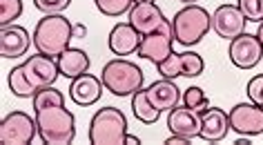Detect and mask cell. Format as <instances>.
<instances>
[{
    "label": "cell",
    "mask_w": 263,
    "mask_h": 145,
    "mask_svg": "<svg viewBox=\"0 0 263 145\" xmlns=\"http://www.w3.org/2000/svg\"><path fill=\"white\" fill-rule=\"evenodd\" d=\"M145 89H147V98L152 101V105L161 112H170V110L179 107V103L183 98L181 89L176 87V83L170 81V78H161V81L152 83Z\"/></svg>",
    "instance_id": "19"
},
{
    "label": "cell",
    "mask_w": 263,
    "mask_h": 145,
    "mask_svg": "<svg viewBox=\"0 0 263 145\" xmlns=\"http://www.w3.org/2000/svg\"><path fill=\"white\" fill-rule=\"evenodd\" d=\"M181 3H185V5H194L196 0H181Z\"/></svg>",
    "instance_id": "34"
},
{
    "label": "cell",
    "mask_w": 263,
    "mask_h": 145,
    "mask_svg": "<svg viewBox=\"0 0 263 145\" xmlns=\"http://www.w3.org/2000/svg\"><path fill=\"white\" fill-rule=\"evenodd\" d=\"M256 36H259V41H261V45H263V21L259 23V29H256Z\"/></svg>",
    "instance_id": "33"
},
{
    "label": "cell",
    "mask_w": 263,
    "mask_h": 145,
    "mask_svg": "<svg viewBox=\"0 0 263 145\" xmlns=\"http://www.w3.org/2000/svg\"><path fill=\"white\" fill-rule=\"evenodd\" d=\"M125 143H129V145H139L141 141H139V136H134V134H127V136H125Z\"/></svg>",
    "instance_id": "32"
},
{
    "label": "cell",
    "mask_w": 263,
    "mask_h": 145,
    "mask_svg": "<svg viewBox=\"0 0 263 145\" xmlns=\"http://www.w3.org/2000/svg\"><path fill=\"white\" fill-rule=\"evenodd\" d=\"M103 89H105V85H103V81L98 76L83 74V76H78V78L71 81L69 98L76 105H81V107H89V105H94L96 101H101Z\"/></svg>",
    "instance_id": "16"
},
{
    "label": "cell",
    "mask_w": 263,
    "mask_h": 145,
    "mask_svg": "<svg viewBox=\"0 0 263 145\" xmlns=\"http://www.w3.org/2000/svg\"><path fill=\"white\" fill-rule=\"evenodd\" d=\"M239 9L243 16L248 18V23H261L263 21V0H239Z\"/></svg>",
    "instance_id": "27"
},
{
    "label": "cell",
    "mask_w": 263,
    "mask_h": 145,
    "mask_svg": "<svg viewBox=\"0 0 263 145\" xmlns=\"http://www.w3.org/2000/svg\"><path fill=\"white\" fill-rule=\"evenodd\" d=\"M31 105H34V112L47 107V105H65V96H63L61 89H56L54 85H49V87L36 92V96L31 98Z\"/></svg>",
    "instance_id": "23"
},
{
    "label": "cell",
    "mask_w": 263,
    "mask_h": 145,
    "mask_svg": "<svg viewBox=\"0 0 263 145\" xmlns=\"http://www.w3.org/2000/svg\"><path fill=\"white\" fill-rule=\"evenodd\" d=\"M7 83H9V89L11 94L21 96V98H34L36 96V87L29 83L27 74H25V67L23 65H16V67H11L9 76H7Z\"/></svg>",
    "instance_id": "22"
},
{
    "label": "cell",
    "mask_w": 263,
    "mask_h": 145,
    "mask_svg": "<svg viewBox=\"0 0 263 145\" xmlns=\"http://www.w3.org/2000/svg\"><path fill=\"white\" fill-rule=\"evenodd\" d=\"M134 3H156V0H134Z\"/></svg>",
    "instance_id": "35"
},
{
    "label": "cell",
    "mask_w": 263,
    "mask_h": 145,
    "mask_svg": "<svg viewBox=\"0 0 263 145\" xmlns=\"http://www.w3.org/2000/svg\"><path fill=\"white\" fill-rule=\"evenodd\" d=\"M232 130L230 125V114L221 107H208L201 114V138L208 143L223 141L228 132Z\"/></svg>",
    "instance_id": "17"
},
{
    "label": "cell",
    "mask_w": 263,
    "mask_h": 145,
    "mask_svg": "<svg viewBox=\"0 0 263 145\" xmlns=\"http://www.w3.org/2000/svg\"><path fill=\"white\" fill-rule=\"evenodd\" d=\"M127 136V118L118 107H101L89 121L91 145H123Z\"/></svg>",
    "instance_id": "5"
},
{
    "label": "cell",
    "mask_w": 263,
    "mask_h": 145,
    "mask_svg": "<svg viewBox=\"0 0 263 145\" xmlns=\"http://www.w3.org/2000/svg\"><path fill=\"white\" fill-rule=\"evenodd\" d=\"M127 23L141 36H147L165 23V16H163V9L156 3H134V7L127 14Z\"/></svg>",
    "instance_id": "13"
},
{
    "label": "cell",
    "mask_w": 263,
    "mask_h": 145,
    "mask_svg": "<svg viewBox=\"0 0 263 145\" xmlns=\"http://www.w3.org/2000/svg\"><path fill=\"white\" fill-rule=\"evenodd\" d=\"M183 105H187L190 110H196L199 114H203V112L210 107V98L201 87L192 85V87H187L183 92Z\"/></svg>",
    "instance_id": "25"
},
{
    "label": "cell",
    "mask_w": 263,
    "mask_h": 145,
    "mask_svg": "<svg viewBox=\"0 0 263 145\" xmlns=\"http://www.w3.org/2000/svg\"><path fill=\"white\" fill-rule=\"evenodd\" d=\"M58 61V69H61V76L65 78H78V76H83V74H87L89 71V54L85 49H78V47H69V49H65L61 56L56 58Z\"/></svg>",
    "instance_id": "20"
},
{
    "label": "cell",
    "mask_w": 263,
    "mask_h": 145,
    "mask_svg": "<svg viewBox=\"0 0 263 145\" xmlns=\"http://www.w3.org/2000/svg\"><path fill=\"white\" fill-rule=\"evenodd\" d=\"M96 9L105 16L118 18L121 14H129V9L134 7V0H94Z\"/></svg>",
    "instance_id": "24"
},
{
    "label": "cell",
    "mask_w": 263,
    "mask_h": 145,
    "mask_svg": "<svg viewBox=\"0 0 263 145\" xmlns=\"http://www.w3.org/2000/svg\"><path fill=\"white\" fill-rule=\"evenodd\" d=\"M246 94L252 103L256 105H263V74H256L248 81L246 85Z\"/></svg>",
    "instance_id": "29"
},
{
    "label": "cell",
    "mask_w": 263,
    "mask_h": 145,
    "mask_svg": "<svg viewBox=\"0 0 263 145\" xmlns=\"http://www.w3.org/2000/svg\"><path fill=\"white\" fill-rule=\"evenodd\" d=\"M172 27L176 43L183 47H192L212 29V14H208V9H203L201 5H185L172 16Z\"/></svg>",
    "instance_id": "4"
},
{
    "label": "cell",
    "mask_w": 263,
    "mask_h": 145,
    "mask_svg": "<svg viewBox=\"0 0 263 145\" xmlns=\"http://www.w3.org/2000/svg\"><path fill=\"white\" fill-rule=\"evenodd\" d=\"M101 81L105 89L114 96H132L134 92L143 89L145 74L136 63L125 61V58H111L103 65Z\"/></svg>",
    "instance_id": "3"
},
{
    "label": "cell",
    "mask_w": 263,
    "mask_h": 145,
    "mask_svg": "<svg viewBox=\"0 0 263 145\" xmlns=\"http://www.w3.org/2000/svg\"><path fill=\"white\" fill-rule=\"evenodd\" d=\"M156 69H159L161 78H170V81H174V78H179V76L194 78V76L203 74L205 63H203L201 54H196V51H181V54L172 51L165 61L156 65Z\"/></svg>",
    "instance_id": "8"
},
{
    "label": "cell",
    "mask_w": 263,
    "mask_h": 145,
    "mask_svg": "<svg viewBox=\"0 0 263 145\" xmlns=\"http://www.w3.org/2000/svg\"><path fill=\"white\" fill-rule=\"evenodd\" d=\"M141 41H143V36L134 27H132L129 23H118L109 31L107 45H109L111 54H116V56H129V54H134V51H139Z\"/></svg>",
    "instance_id": "18"
},
{
    "label": "cell",
    "mask_w": 263,
    "mask_h": 145,
    "mask_svg": "<svg viewBox=\"0 0 263 145\" xmlns=\"http://www.w3.org/2000/svg\"><path fill=\"white\" fill-rule=\"evenodd\" d=\"M192 138H185V136H179V134H170L165 138V145H190Z\"/></svg>",
    "instance_id": "30"
},
{
    "label": "cell",
    "mask_w": 263,
    "mask_h": 145,
    "mask_svg": "<svg viewBox=\"0 0 263 145\" xmlns=\"http://www.w3.org/2000/svg\"><path fill=\"white\" fill-rule=\"evenodd\" d=\"M132 114L145 125H154L161 116V110H156L147 98V89H139L132 94Z\"/></svg>",
    "instance_id": "21"
},
{
    "label": "cell",
    "mask_w": 263,
    "mask_h": 145,
    "mask_svg": "<svg viewBox=\"0 0 263 145\" xmlns=\"http://www.w3.org/2000/svg\"><path fill=\"white\" fill-rule=\"evenodd\" d=\"M23 14V0H0V25H11Z\"/></svg>",
    "instance_id": "26"
},
{
    "label": "cell",
    "mask_w": 263,
    "mask_h": 145,
    "mask_svg": "<svg viewBox=\"0 0 263 145\" xmlns=\"http://www.w3.org/2000/svg\"><path fill=\"white\" fill-rule=\"evenodd\" d=\"M87 34V27L85 25H74V38H83Z\"/></svg>",
    "instance_id": "31"
},
{
    "label": "cell",
    "mask_w": 263,
    "mask_h": 145,
    "mask_svg": "<svg viewBox=\"0 0 263 145\" xmlns=\"http://www.w3.org/2000/svg\"><path fill=\"white\" fill-rule=\"evenodd\" d=\"M71 5V0H34V7L43 14H63Z\"/></svg>",
    "instance_id": "28"
},
{
    "label": "cell",
    "mask_w": 263,
    "mask_h": 145,
    "mask_svg": "<svg viewBox=\"0 0 263 145\" xmlns=\"http://www.w3.org/2000/svg\"><path fill=\"white\" fill-rule=\"evenodd\" d=\"M38 136L45 145H69L76 136V118L65 105L36 110Z\"/></svg>",
    "instance_id": "2"
},
{
    "label": "cell",
    "mask_w": 263,
    "mask_h": 145,
    "mask_svg": "<svg viewBox=\"0 0 263 145\" xmlns=\"http://www.w3.org/2000/svg\"><path fill=\"white\" fill-rule=\"evenodd\" d=\"M34 47L41 54L58 58L74 41V23L63 14H45L34 27Z\"/></svg>",
    "instance_id": "1"
},
{
    "label": "cell",
    "mask_w": 263,
    "mask_h": 145,
    "mask_svg": "<svg viewBox=\"0 0 263 145\" xmlns=\"http://www.w3.org/2000/svg\"><path fill=\"white\" fill-rule=\"evenodd\" d=\"M248 18L243 16L239 5H219L212 14V29L216 31L219 38H236L246 31Z\"/></svg>",
    "instance_id": "12"
},
{
    "label": "cell",
    "mask_w": 263,
    "mask_h": 145,
    "mask_svg": "<svg viewBox=\"0 0 263 145\" xmlns=\"http://www.w3.org/2000/svg\"><path fill=\"white\" fill-rule=\"evenodd\" d=\"M228 54H230V61H232L234 67L254 69L256 65L261 63V58H263V45H261V41H259V36L256 34H248V31H243L241 36H236V38L230 41Z\"/></svg>",
    "instance_id": "9"
},
{
    "label": "cell",
    "mask_w": 263,
    "mask_h": 145,
    "mask_svg": "<svg viewBox=\"0 0 263 145\" xmlns=\"http://www.w3.org/2000/svg\"><path fill=\"white\" fill-rule=\"evenodd\" d=\"M230 114V125L239 136L263 134V105L256 103H236Z\"/></svg>",
    "instance_id": "10"
},
{
    "label": "cell",
    "mask_w": 263,
    "mask_h": 145,
    "mask_svg": "<svg viewBox=\"0 0 263 145\" xmlns=\"http://www.w3.org/2000/svg\"><path fill=\"white\" fill-rule=\"evenodd\" d=\"M167 130L170 134H179L185 138L201 136V114L196 110H190L187 105H179V107L170 110Z\"/></svg>",
    "instance_id": "15"
},
{
    "label": "cell",
    "mask_w": 263,
    "mask_h": 145,
    "mask_svg": "<svg viewBox=\"0 0 263 145\" xmlns=\"http://www.w3.org/2000/svg\"><path fill=\"white\" fill-rule=\"evenodd\" d=\"M25 67V74H27L29 83L36 87V92H41L45 87L56 83V78L61 76V69H58V61L54 56H47V54H34V56H27V61L23 63Z\"/></svg>",
    "instance_id": "11"
},
{
    "label": "cell",
    "mask_w": 263,
    "mask_h": 145,
    "mask_svg": "<svg viewBox=\"0 0 263 145\" xmlns=\"http://www.w3.org/2000/svg\"><path fill=\"white\" fill-rule=\"evenodd\" d=\"M174 43H176V36H174L172 21L165 18V23H163L156 31L143 36L141 47H139L136 54H139L141 58H145V61H152L154 65H159L174 51Z\"/></svg>",
    "instance_id": "7"
},
{
    "label": "cell",
    "mask_w": 263,
    "mask_h": 145,
    "mask_svg": "<svg viewBox=\"0 0 263 145\" xmlns=\"http://www.w3.org/2000/svg\"><path fill=\"white\" fill-rule=\"evenodd\" d=\"M38 134L36 116H29L27 112H9L0 123V141L5 145H29Z\"/></svg>",
    "instance_id": "6"
},
{
    "label": "cell",
    "mask_w": 263,
    "mask_h": 145,
    "mask_svg": "<svg viewBox=\"0 0 263 145\" xmlns=\"http://www.w3.org/2000/svg\"><path fill=\"white\" fill-rule=\"evenodd\" d=\"M29 45H34V38H29V31L23 25H5L0 31V56L3 58H21L29 51Z\"/></svg>",
    "instance_id": "14"
}]
</instances>
